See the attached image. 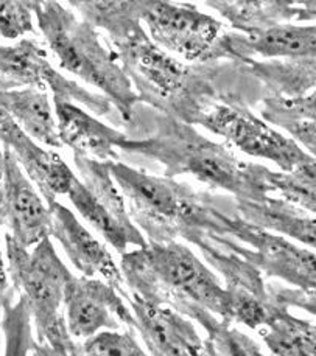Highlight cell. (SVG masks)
I'll return each mask as SVG.
<instances>
[{"instance_id":"obj_8","label":"cell","mask_w":316,"mask_h":356,"mask_svg":"<svg viewBox=\"0 0 316 356\" xmlns=\"http://www.w3.org/2000/svg\"><path fill=\"white\" fill-rule=\"evenodd\" d=\"M142 22L151 41L168 55L181 56L190 64L220 63V39L228 30L221 21L195 5L145 2Z\"/></svg>"},{"instance_id":"obj_2","label":"cell","mask_w":316,"mask_h":356,"mask_svg":"<svg viewBox=\"0 0 316 356\" xmlns=\"http://www.w3.org/2000/svg\"><path fill=\"white\" fill-rule=\"evenodd\" d=\"M118 151L157 162L166 177L189 175L204 186L230 193L234 200L260 201L271 193L265 165L239 159L228 145L210 140L193 124L167 115L156 114L150 136L129 137Z\"/></svg>"},{"instance_id":"obj_5","label":"cell","mask_w":316,"mask_h":356,"mask_svg":"<svg viewBox=\"0 0 316 356\" xmlns=\"http://www.w3.org/2000/svg\"><path fill=\"white\" fill-rule=\"evenodd\" d=\"M33 16L59 65L97 88L123 120H131L139 97L114 51L102 44L98 31L70 8L52 0L33 3Z\"/></svg>"},{"instance_id":"obj_28","label":"cell","mask_w":316,"mask_h":356,"mask_svg":"<svg viewBox=\"0 0 316 356\" xmlns=\"http://www.w3.org/2000/svg\"><path fill=\"white\" fill-rule=\"evenodd\" d=\"M316 162H304L290 171H273L267 167L265 181L271 193H279L284 201L315 213L316 210Z\"/></svg>"},{"instance_id":"obj_6","label":"cell","mask_w":316,"mask_h":356,"mask_svg":"<svg viewBox=\"0 0 316 356\" xmlns=\"http://www.w3.org/2000/svg\"><path fill=\"white\" fill-rule=\"evenodd\" d=\"M5 252L8 279L29 308L38 344L59 350L75 348L64 319V289L72 273L58 257L50 236L29 250L5 234Z\"/></svg>"},{"instance_id":"obj_22","label":"cell","mask_w":316,"mask_h":356,"mask_svg":"<svg viewBox=\"0 0 316 356\" xmlns=\"http://www.w3.org/2000/svg\"><path fill=\"white\" fill-rule=\"evenodd\" d=\"M243 74L263 86L262 97H302L315 90L316 58L246 59Z\"/></svg>"},{"instance_id":"obj_19","label":"cell","mask_w":316,"mask_h":356,"mask_svg":"<svg viewBox=\"0 0 316 356\" xmlns=\"http://www.w3.org/2000/svg\"><path fill=\"white\" fill-rule=\"evenodd\" d=\"M54 112L63 147H69L74 154L102 162L120 159L118 149L129 140V136L108 127L88 111L63 98H54Z\"/></svg>"},{"instance_id":"obj_21","label":"cell","mask_w":316,"mask_h":356,"mask_svg":"<svg viewBox=\"0 0 316 356\" xmlns=\"http://www.w3.org/2000/svg\"><path fill=\"white\" fill-rule=\"evenodd\" d=\"M234 213L251 226L288 236L313 249L316 243L315 213L293 206L282 197L265 196L260 201L234 200Z\"/></svg>"},{"instance_id":"obj_34","label":"cell","mask_w":316,"mask_h":356,"mask_svg":"<svg viewBox=\"0 0 316 356\" xmlns=\"http://www.w3.org/2000/svg\"><path fill=\"white\" fill-rule=\"evenodd\" d=\"M0 227H2V221H0ZM13 293L10 288V279L8 273H6L5 268V260H3V249H2V240H0V296H8Z\"/></svg>"},{"instance_id":"obj_27","label":"cell","mask_w":316,"mask_h":356,"mask_svg":"<svg viewBox=\"0 0 316 356\" xmlns=\"http://www.w3.org/2000/svg\"><path fill=\"white\" fill-rule=\"evenodd\" d=\"M206 330V348L209 356H265L258 342L232 325V322L220 319L219 316L196 309L189 314Z\"/></svg>"},{"instance_id":"obj_14","label":"cell","mask_w":316,"mask_h":356,"mask_svg":"<svg viewBox=\"0 0 316 356\" xmlns=\"http://www.w3.org/2000/svg\"><path fill=\"white\" fill-rule=\"evenodd\" d=\"M0 221L27 249L50 236V209L8 148L0 149Z\"/></svg>"},{"instance_id":"obj_26","label":"cell","mask_w":316,"mask_h":356,"mask_svg":"<svg viewBox=\"0 0 316 356\" xmlns=\"http://www.w3.org/2000/svg\"><path fill=\"white\" fill-rule=\"evenodd\" d=\"M69 6L80 13L84 22L90 27L102 29L109 35L113 44L145 35L142 27V15L145 2H118V0H72Z\"/></svg>"},{"instance_id":"obj_23","label":"cell","mask_w":316,"mask_h":356,"mask_svg":"<svg viewBox=\"0 0 316 356\" xmlns=\"http://www.w3.org/2000/svg\"><path fill=\"white\" fill-rule=\"evenodd\" d=\"M0 109H3L33 140L50 148L63 147L47 92L33 88L0 89Z\"/></svg>"},{"instance_id":"obj_7","label":"cell","mask_w":316,"mask_h":356,"mask_svg":"<svg viewBox=\"0 0 316 356\" xmlns=\"http://www.w3.org/2000/svg\"><path fill=\"white\" fill-rule=\"evenodd\" d=\"M74 163L80 177L77 176L65 196L77 212L120 255L129 246H147V238L129 218L127 202L111 175L109 162L74 154Z\"/></svg>"},{"instance_id":"obj_4","label":"cell","mask_w":316,"mask_h":356,"mask_svg":"<svg viewBox=\"0 0 316 356\" xmlns=\"http://www.w3.org/2000/svg\"><path fill=\"white\" fill-rule=\"evenodd\" d=\"M120 271L129 296L170 307L186 318L206 309L229 321L221 280L181 241H148L145 248L127 250L120 257Z\"/></svg>"},{"instance_id":"obj_20","label":"cell","mask_w":316,"mask_h":356,"mask_svg":"<svg viewBox=\"0 0 316 356\" xmlns=\"http://www.w3.org/2000/svg\"><path fill=\"white\" fill-rule=\"evenodd\" d=\"M234 31L245 36L292 21H315L316 3L299 0H215L206 2Z\"/></svg>"},{"instance_id":"obj_18","label":"cell","mask_w":316,"mask_h":356,"mask_svg":"<svg viewBox=\"0 0 316 356\" xmlns=\"http://www.w3.org/2000/svg\"><path fill=\"white\" fill-rule=\"evenodd\" d=\"M258 56L263 59L316 58V27L281 24L253 36L230 30L221 36L220 61L242 64Z\"/></svg>"},{"instance_id":"obj_12","label":"cell","mask_w":316,"mask_h":356,"mask_svg":"<svg viewBox=\"0 0 316 356\" xmlns=\"http://www.w3.org/2000/svg\"><path fill=\"white\" fill-rule=\"evenodd\" d=\"M193 246L200 249L204 260L225 280L223 288L228 298L229 321L251 330L263 327L268 318L269 299L267 282L259 269L221 245L215 234L201 236Z\"/></svg>"},{"instance_id":"obj_17","label":"cell","mask_w":316,"mask_h":356,"mask_svg":"<svg viewBox=\"0 0 316 356\" xmlns=\"http://www.w3.org/2000/svg\"><path fill=\"white\" fill-rule=\"evenodd\" d=\"M0 143L15 154L17 163L47 206L56 201L58 196L68 195L77 175L61 156L42 148L25 134L3 109H0Z\"/></svg>"},{"instance_id":"obj_16","label":"cell","mask_w":316,"mask_h":356,"mask_svg":"<svg viewBox=\"0 0 316 356\" xmlns=\"http://www.w3.org/2000/svg\"><path fill=\"white\" fill-rule=\"evenodd\" d=\"M129 308L151 356H209L206 342L186 316L166 305L128 296Z\"/></svg>"},{"instance_id":"obj_30","label":"cell","mask_w":316,"mask_h":356,"mask_svg":"<svg viewBox=\"0 0 316 356\" xmlns=\"http://www.w3.org/2000/svg\"><path fill=\"white\" fill-rule=\"evenodd\" d=\"M78 356H148L131 330H108L75 342Z\"/></svg>"},{"instance_id":"obj_35","label":"cell","mask_w":316,"mask_h":356,"mask_svg":"<svg viewBox=\"0 0 316 356\" xmlns=\"http://www.w3.org/2000/svg\"><path fill=\"white\" fill-rule=\"evenodd\" d=\"M11 296H13V293L8 294V296H0V309L3 308V302H5L6 299H8V298H11Z\"/></svg>"},{"instance_id":"obj_10","label":"cell","mask_w":316,"mask_h":356,"mask_svg":"<svg viewBox=\"0 0 316 356\" xmlns=\"http://www.w3.org/2000/svg\"><path fill=\"white\" fill-rule=\"evenodd\" d=\"M216 238L251 263L267 277H276L294 288L313 291L316 286L315 250L294 245L285 236L251 226L235 213L230 218L229 235Z\"/></svg>"},{"instance_id":"obj_24","label":"cell","mask_w":316,"mask_h":356,"mask_svg":"<svg viewBox=\"0 0 316 356\" xmlns=\"http://www.w3.org/2000/svg\"><path fill=\"white\" fill-rule=\"evenodd\" d=\"M263 122L288 133L294 143L302 145L307 154L316 153V97L315 90L302 97H262ZM301 147V148H302Z\"/></svg>"},{"instance_id":"obj_31","label":"cell","mask_w":316,"mask_h":356,"mask_svg":"<svg viewBox=\"0 0 316 356\" xmlns=\"http://www.w3.org/2000/svg\"><path fill=\"white\" fill-rule=\"evenodd\" d=\"M33 3L35 2L0 0V35L6 39H17L35 33Z\"/></svg>"},{"instance_id":"obj_9","label":"cell","mask_w":316,"mask_h":356,"mask_svg":"<svg viewBox=\"0 0 316 356\" xmlns=\"http://www.w3.org/2000/svg\"><path fill=\"white\" fill-rule=\"evenodd\" d=\"M200 127L220 136L242 153L271 161L281 171L315 159L292 138L255 117L243 102H223L210 106L198 120Z\"/></svg>"},{"instance_id":"obj_15","label":"cell","mask_w":316,"mask_h":356,"mask_svg":"<svg viewBox=\"0 0 316 356\" xmlns=\"http://www.w3.org/2000/svg\"><path fill=\"white\" fill-rule=\"evenodd\" d=\"M50 209V236L61 245L68 259L83 277L98 279L114 286L118 294L128 298L120 266H117L113 254L83 226L69 207H64L58 200L49 204Z\"/></svg>"},{"instance_id":"obj_11","label":"cell","mask_w":316,"mask_h":356,"mask_svg":"<svg viewBox=\"0 0 316 356\" xmlns=\"http://www.w3.org/2000/svg\"><path fill=\"white\" fill-rule=\"evenodd\" d=\"M24 88L50 90L54 98L80 103L95 115H106L113 109L106 97L88 90L56 70L42 45L29 38L10 45L0 44V89Z\"/></svg>"},{"instance_id":"obj_3","label":"cell","mask_w":316,"mask_h":356,"mask_svg":"<svg viewBox=\"0 0 316 356\" xmlns=\"http://www.w3.org/2000/svg\"><path fill=\"white\" fill-rule=\"evenodd\" d=\"M111 175L127 202L129 218L151 243L198 241L207 234L229 235L232 215L220 197L186 182L155 176L123 162H109Z\"/></svg>"},{"instance_id":"obj_32","label":"cell","mask_w":316,"mask_h":356,"mask_svg":"<svg viewBox=\"0 0 316 356\" xmlns=\"http://www.w3.org/2000/svg\"><path fill=\"white\" fill-rule=\"evenodd\" d=\"M267 293L269 303L281 307H296L307 312L310 316H315L316 309V300H315V289L308 291V289L301 288H284L276 283H267Z\"/></svg>"},{"instance_id":"obj_13","label":"cell","mask_w":316,"mask_h":356,"mask_svg":"<svg viewBox=\"0 0 316 356\" xmlns=\"http://www.w3.org/2000/svg\"><path fill=\"white\" fill-rule=\"evenodd\" d=\"M64 319L72 339L84 341L102 330L122 325L136 332V319L109 283L72 274L64 289Z\"/></svg>"},{"instance_id":"obj_1","label":"cell","mask_w":316,"mask_h":356,"mask_svg":"<svg viewBox=\"0 0 316 356\" xmlns=\"http://www.w3.org/2000/svg\"><path fill=\"white\" fill-rule=\"evenodd\" d=\"M113 45L139 103L153 108L157 114L195 127L215 103H246L225 84L226 78L239 70V64L182 63L157 47L148 33Z\"/></svg>"},{"instance_id":"obj_29","label":"cell","mask_w":316,"mask_h":356,"mask_svg":"<svg viewBox=\"0 0 316 356\" xmlns=\"http://www.w3.org/2000/svg\"><path fill=\"white\" fill-rule=\"evenodd\" d=\"M2 330L5 334L3 356H29L36 346L31 316L21 298L13 302L11 296L3 302Z\"/></svg>"},{"instance_id":"obj_33","label":"cell","mask_w":316,"mask_h":356,"mask_svg":"<svg viewBox=\"0 0 316 356\" xmlns=\"http://www.w3.org/2000/svg\"><path fill=\"white\" fill-rule=\"evenodd\" d=\"M33 356H78L77 347L72 350H59V348H54L45 344H38L33 347Z\"/></svg>"},{"instance_id":"obj_25","label":"cell","mask_w":316,"mask_h":356,"mask_svg":"<svg viewBox=\"0 0 316 356\" xmlns=\"http://www.w3.org/2000/svg\"><path fill=\"white\" fill-rule=\"evenodd\" d=\"M258 332L274 356H316L315 322L296 318L285 307L269 303L268 318Z\"/></svg>"}]
</instances>
